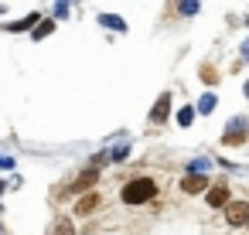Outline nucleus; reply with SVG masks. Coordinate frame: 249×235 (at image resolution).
<instances>
[{"label":"nucleus","mask_w":249,"mask_h":235,"mask_svg":"<svg viewBox=\"0 0 249 235\" xmlns=\"http://www.w3.org/2000/svg\"><path fill=\"white\" fill-rule=\"evenodd\" d=\"M167 116H171V96H160V99H157V106H154V113H150V123H154V126H160Z\"/></svg>","instance_id":"7ed1b4c3"},{"label":"nucleus","mask_w":249,"mask_h":235,"mask_svg":"<svg viewBox=\"0 0 249 235\" xmlns=\"http://www.w3.org/2000/svg\"><path fill=\"white\" fill-rule=\"evenodd\" d=\"M246 140V133H242V119H235L232 123V133H225V143H242Z\"/></svg>","instance_id":"6e6552de"},{"label":"nucleus","mask_w":249,"mask_h":235,"mask_svg":"<svg viewBox=\"0 0 249 235\" xmlns=\"http://www.w3.org/2000/svg\"><path fill=\"white\" fill-rule=\"evenodd\" d=\"M225 221H229L232 228L246 225V221H249V204H246V201H229V204H225Z\"/></svg>","instance_id":"f03ea898"},{"label":"nucleus","mask_w":249,"mask_h":235,"mask_svg":"<svg viewBox=\"0 0 249 235\" xmlns=\"http://www.w3.org/2000/svg\"><path fill=\"white\" fill-rule=\"evenodd\" d=\"M0 191H4V181H0Z\"/></svg>","instance_id":"ddd939ff"},{"label":"nucleus","mask_w":249,"mask_h":235,"mask_svg":"<svg viewBox=\"0 0 249 235\" xmlns=\"http://www.w3.org/2000/svg\"><path fill=\"white\" fill-rule=\"evenodd\" d=\"M154 181L150 177H137V181H130L126 187H123V201L126 204H143V201H150L154 198Z\"/></svg>","instance_id":"f257e3e1"},{"label":"nucleus","mask_w":249,"mask_h":235,"mask_svg":"<svg viewBox=\"0 0 249 235\" xmlns=\"http://www.w3.org/2000/svg\"><path fill=\"white\" fill-rule=\"evenodd\" d=\"M215 106V96H201V113H208Z\"/></svg>","instance_id":"9b49d317"},{"label":"nucleus","mask_w":249,"mask_h":235,"mask_svg":"<svg viewBox=\"0 0 249 235\" xmlns=\"http://www.w3.org/2000/svg\"><path fill=\"white\" fill-rule=\"evenodd\" d=\"M96 208H99V194H82V198H79V204H75V215H82V218H86V215H92Z\"/></svg>","instance_id":"39448f33"},{"label":"nucleus","mask_w":249,"mask_h":235,"mask_svg":"<svg viewBox=\"0 0 249 235\" xmlns=\"http://www.w3.org/2000/svg\"><path fill=\"white\" fill-rule=\"evenodd\" d=\"M201 79H205V82H215V79H218V75H215V72H212V68H201Z\"/></svg>","instance_id":"f8f14e48"},{"label":"nucleus","mask_w":249,"mask_h":235,"mask_svg":"<svg viewBox=\"0 0 249 235\" xmlns=\"http://www.w3.org/2000/svg\"><path fill=\"white\" fill-rule=\"evenodd\" d=\"M96 177H99V170H92V167H89V170H82V174H79V181L72 184V191H86V187H92V184H96Z\"/></svg>","instance_id":"0eeeda50"},{"label":"nucleus","mask_w":249,"mask_h":235,"mask_svg":"<svg viewBox=\"0 0 249 235\" xmlns=\"http://www.w3.org/2000/svg\"><path fill=\"white\" fill-rule=\"evenodd\" d=\"M48 235H72V221H69V218H58V221L48 228Z\"/></svg>","instance_id":"1a4fd4ad"},{"label":"nucleus","mask_w":249,"mask_h":235,"mask_svg":"<svg viewBox=\"0 0 249 235\" xmlns=\"http://www.w3.org/2000/svg\"><path fill=\"white\" fill-rule=\"evenodd\" d=\"M191 116H195V106H188V109H181V116H178V119H181V126H188V123H191Z\"/></svg>","instance_id":"9d476101"},{"label":"nucleus","mask_w":249,"mask_h":235,"mask_svg":"<svg viewBox=\"0 0 249 235\" xmlns=\"http://www.w3.org/2000/svg\"><path fill=\"white\" fill-rule=\"evenodd\" d=\"M181 187H184L188 194H201V191L208 187V177H205V174H188V177L181 181Z\"/></svg>","instance_id":"20e7f679"},{"label":"nucleus","mask_w":249,"mask_h":235,"mask_svg":"<svg viewBox=\"0 0 249 235\" xmlns=\"http://www.w3.org/2000/svg\"><path fill=\"white\" fill-rule=\"evenodd\" d=\"M208 204H212V208H225V204H229V187H225V184L212 187V191H208Z\"/></svg>","instance_id":"423d86ee"}]
</instances>
